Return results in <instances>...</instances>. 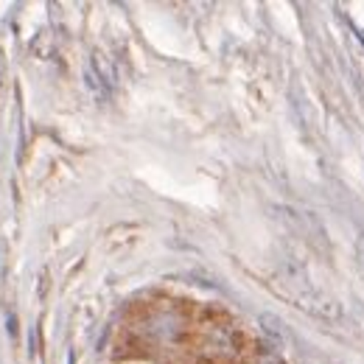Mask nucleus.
Wrapping results in <instances>:
<instances>
[{"label":"nucleus","mask_w":364,"mask_h":364,"mask_svg":"<svg viewBox=\"0 0 364 364\" xmlns=\"http://www.w3.org/2000/svg\"><path fill=\"white\" fill-rule=\"evenodd\" d=\"M356 255H359V264L364 269V235H359V241H356Z\"/></svg>","instance_id":"obj_1"},{"label":"nucleus","mask_w":364,"mask_h":364,"mask_svg":"<svg viewBox=\"0 0 364 364\" xmlns=\"http://www.w3.org/2000/svg\"><path fill=\"white\" fill-rule=\"evenodd\" d=\"M261 364H283V362H280L274 353H269V356H264V359H261Z\"/></svg>","instance_id":"obj_2"}]
</instances>
